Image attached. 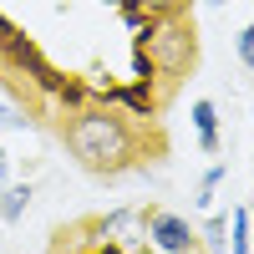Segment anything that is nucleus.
<instances>
[{
	"instance_id": "f257e3e1",
	"label": "nucleus",
	"mask_w": 254,
	"mask_h": 254,
	"mask_svg": "<svg viewBox=\"0 0 254 254\" xmlns=\"http://www.w3.org/2000/svg\"><path fill=\"white\" fill-rule=\"evenodd\" d=\"M66 142H71V153L81 158V168H92V173H112V168H122L127 153H132L127 127H122L117 112H81L66 127Z\"/></svg>"
},
{
	"instance_id": "f03ea898",
	"label": "nucleus",
	"mask_w": 254,
	"mask_h": 254,
	"mask_svg": "<svg viewBox=\"0 0 254 254\" xmlns=\"http://www.w3.org/2000/svg\"><path fill=\"white\" fill-rule=\"evenodd\" d=\"M147 244H153L158 254H198V234L193 224L168 214V208H153L147 214Z\"/></svg>"
},
{
	"instance_id": "7ed1b4c3",
	"label": "nucleus",
	"mask_w": 254,
	"mask_h": 254,
	"mask_svg": "<svg viewBox=\"0 0 254 254\" xmlns=\"http://www.w3.org/2000/svg\"><path fill=\"white\" fill-rule=\"evenodd\" d=\"M193 127H198L203 153H214L219 147V112H214V102H193Z\"/></svg>"
},
{
	"instance_id": "20e7f679",
	"label": "nucleus",
	"mask_w": 254,
	"mask_h": 254,
	"mask_svg": "<svg viewBox=\"0 0 254 254\" xmlns=\"http://www.w3.org/2000/svg\"><path fill=\"white\" fill-rule=\"evenodd\" d=\"M31 203V188H10V193H0V219H20Z\"/></svg>"
},
{
	"instance_id": "39448f33",
	"label": "nucleus",
	"mask_w": 254,
	"mask_h": 254,
	"mask_svg": "<svg viewBox=\"0 0 254 254\" xmlns=\"http://www.w3.org/2000/svg\"><path fill=\"white\" fill-rule=\"evenodd\" d=\"M234 254H249V214L234 208Z\"/></svg>"
},
{
	"instance_id": "423d86ee",
	"label": "nucleus",
	"mask_w": 254,
	"mask_h": 254,
	"mask_svg": "<svg viewBox=\"0 0 254 254\" xmlns=\"http://www.w3.org/2000/svg\"><path fill=\"white\" fill-rule=\"evenodd\" d=\"M239 61H244V66L254 71V20L244 26V36H239Z\"/></svg>"
},
{
	"instance_id": "0eeeda50",
	"label": "nucleus",
	"mask_w": 254,
	"mask_h": 254,
	"mask_svg": "<svg viewBox=\"0 0 254 254\" xmlns=\"http://www.w3.org/2000/svg\"><path fill=\"white\" fill-rule=\"evenodd\" d=\"M0 127H26V117H20V112L10 107V102H5V97H0Z\"/></svg>"
},
{
	"instance_id": "6e6552de",
	"label": "nucleus",
	"mask_w": 254,
	"mask_h": 254,
	"mask_svg": "<svg viewBox=\"0 0 254 254\" xmlns=\"http://www.w3.org/2000/svg\"><path fill=\"white\" fill-rule=\"evenodd\" d=\"M224 229H229L224 219H208V229H203V234H208V244H224V239H219V234H224Z\"/></svg>"
},
{
	"instance_id": "1a4fd4ad",
	"label": "nucleus",
	"mask_w": 254,
	"mask_h": 254,
	"mask_svg": "<svg viewBox=\"0 0 254 254\" xmlns=\"http://www.w3.org/2000/svg\"><path fill=\"white\" fill-rule=\"evenodd\" d=\"M142 5H153V10H173L178 0H142Z\"/></svg>"
},
{
	"instance_id": "9d476101",
	"label": "nucleus",
	"mask_w": 254,
	"mask_h": 254,
	"mask_svg": "<svg viewBox=\"0 0 254 254\" xmlns=\"http://www.w3.org/2000/svg\"><path fill=\"white\" fill-rule=\"evenodd\" d=\"M0 183H5V147H0Z\"/></svg>"
},
{
	"instance_id": "9b49d317",
	"label": "nucleus",
	"mask_w": 254,
	"mask_h": 254,
	"mask_svg": "<svg viewBox=\"0 0 254 254\" xmlns=\"http://www.w3.org/2000/svg\"><path fill=\"white\" fill-rule=\"evenodd\" d=\"M208 5H229V0H208Z\"/></svg>"
}]
</instances>
